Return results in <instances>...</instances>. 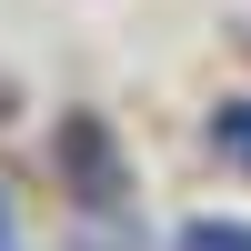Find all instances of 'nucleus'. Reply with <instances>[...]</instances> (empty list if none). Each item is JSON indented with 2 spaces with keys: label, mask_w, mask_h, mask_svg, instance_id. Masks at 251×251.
<instances>
[{
  "label": "nucleus",
  "mask_w": 251,
  "mask_h": 251,
  "mask_svg": "<svg viewBox=\"0 0 251 251\" xmlns=\"http://www.w3.org/2000/svg\"><path fill=\"white\" fill-rule=\"evenodd\" d=\"M60 171H71V191L91 201V211L121 201V161H111V131H100V121H71V131H60Z\"/></svg>",
  "instance_id": "nucleus-1"
},
{
  "label": "nucleus",
  "mask_w": 251,
  "mask_h": 251,
  "mask_svg": "<svg viewBox=\"0 0 251 251\" xmlns=\"http://www.w3.org/2000/svg\"><path fill=\"white\" fill-rule=\"evenodd\" d=\"M211 151L231 161V171H251V100H221L211 111Z\"/></svg>",
  "instance_id": "nucleus-2"
},
{
  "label": "nucleus",
  "mask_w": 251,
  "mask_h": 251,
  "mask_svg": "<svg viewBox=\"0 0 251 251\" xmlns=\"http://www.w3.org/2000/svg\"><path fill=\"white\" fill-rule=\"evenodd\" d=\"M171 251H251V221H221V211H201V221H181V241Z\"/></svg>",
  "instance_id": "nucleus-3"
},
{
  "label": "nucleus",
  "mask_w": 251,
  "mask_h": 251,
  "mask_svg": "<svg viewBox=\"0 0 251 251\" xmlns=\"http://www.w3.org/2000/svg\"><path fill=\"white\" fill-rule=\"evenodd\" d=\"M71 251H141V241H131V221H121V231H111V221H80Z\"/></svg>",
  "instance_id": "nucleus-4"
},
{
  "label": "nucleus",
  "mask_w": 251,
  "mask_h": 251,
  "mask_svg": "<svg viewBox=\"0 0 251 251\" xmlns=\"http://www.w3.org/2000/svg\"><path fill=\"white\" fill-rule=\"evenodd\" d=\"M0 251H10V191H0Z\"/></svg>",
  "instance_id": "nucleus-5"
}]
</instances>
